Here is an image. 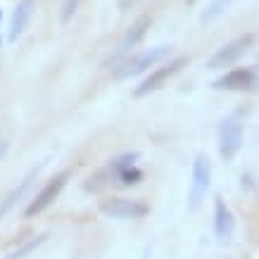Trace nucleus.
<instances>
[{
    "instance_id": "nucleus-1",
    "label": "nucleus",
    "mask_w": 259,
    "mask_h": 259,
    "mask_svg": "<svg viewBox=\"0 0 259 259\" xmlns=\"http://www.w3.org/2000/svg\"><path fill=\"white\" fill-rule=\"evenodd\" d=\"M209 186H212V162L209 157L200 152L193 162V181H190V190H188V209L190 212H197L200 204L204 202V197L209 193Z\"/></svg>"
},
{
    "instance_id": "nucleus-2",
    "label": "nucleus",
    "mask_w": 259,
    "mask_h": 259,
    "mask_svg": "<svg viewBox=\"0 0 259 259\" xmlns=\"http://www.w3.org/2000/svg\"><path fill=\"white\" fill-rule=\"evenodd\" d=\"M98 212L110 219H141L150 212V207L143 200L131 197H105L98 202Z\"/></svg>"
},
{
    "instance_id": "nucleus-3",
    "label": "nucleus",
    "mask_w": 259,
    "mask_h": 259,
    "mask_svg": "<svg viewBox=\"0 0 259 259\" xmlns=\"http://www.w3.org/2000/svg\"><path fill=\"white\" fill-rule=\"evenodd\" d=\"M254 46V33H243L238 38L228 40L226 46H221L207 62V69H226V67H233V64L240 60V57Z\"/></svg>"
},
{
    "instance_id": "nucleus-4",
    "label": "nucleus",
    "mask_w": 259,
    "mask_h": 259,
    "mask_svg": "<svg viewBox=\"0 0 259 259\" xmlns=\"http://www.w3.org/2000/svg\"><path fill=\"white\" fill-rule=\"evenodd\" d=\"M169 53H171V48H169V46L150 48V50L141 53V55L131 57V60H126L121 67H117V69H114V79H119V81L131 79V76H136V74L145 71L148 67H155L157 62H162L164 57H169Z\"/></svg>"
},
{
    "instance_id": "nucleus-5",
    "label": "nucleus",
    "mask_w": 259,
    "mask_h": 259,
    "mask_svg": "<svg viewBox=\"0 0 259 259\" xmlns=\"http://www.w3.org/2000/svg\"><path fill=\"white\" fill-rule=\"evenodd\" d=\"M69 179H71V169H64L62 174H57L55 179L48 181L46 186H43V190L33 197V202L24 209V217H26V219H33V217H38V214L46 212L48 207L60 197V193L64 190V186H67V181Z\"/></svg>"
},
{
    "instance_id": "nucleus-6",
    "label": "nucleus",
    "mask_w": 259,
    "mask_h": 259,
    "mask_svg": "<svg viewBox=\"0 0 259 259\" xmlns=\"http://www.w3.org/2000/svg\"><path fill=\"white\" fill-rule=\"evenodd\" d=\"M245 143V128L240 124V119L231 117V119H224L219 126V155L226 162L236 157L240 148Z\"/></svg>"
},
{
    "instance_id": "nucleus-7",
    "label": "nucleus",
    "mask_w": 259,
    "mask_h": 259,
    "mask_svg": "<svg viewBox=\"0 0 259 259\" xmlns=\"http://www.w3.org/2000/svg\"><path fill=\"white\" fill-rule=\"evenodd\" d=\"M188 64V57H174L169 64H162V67H157V69L150 74L148 79L143 81L141 86L134 91V95L136 98H145V95H150V93H155L157 88H162L164 86V81L166 79H171L174 74H179L183 67Z\"/></svg>"
},
{
    "instance_id": "nucleus-8",
    "label": "nucleus",
    "mask_w": 259,
    "mask_h": 259,
    "mask_svg": "<svg viewBox=\"0 0 259 259\" xmlns=\"http://www.w3.org/2000/svg\"><path fill=\"white\" fill-rule=\"evenodd\" d=\"M214 236L219 245H228L236 236V217L221 195L214 197Z\"/></svg>"
},
{
    "instance_id": "nucleus-9",
    "label": "nucleus",
    "mask_w": 259,
    "mask_h": 259,
    "mask_svg": "<svg viewBox=\"0 0 259 259\" xmlns=\"http://www.w3.org/2000/svg\"><path fill=\"white\" fill-rule=\"evenodd\" d=\"M257 86V74L252 67H240V69H231L226 71L224 76L212 83L214 91H238V93H245V91H252Z\"/></svg>"
},
{
    "instance_id": "nucleus-10",
    "label": "nucleus",
    "mask_w": 259,
    "mask_h": 259,
    "mask_svg": "<svg viewBox=\"0 0 259 259\" xmlns=\"http://www.w3.org/2000/svg\"><path fill=\"white\" fill-rule=\"evenodd\" d=\"M148 29H150V17H138V19L131 24V29L124 33V38L119 40L117 50L110 55V60H107V62H117L119 57H124L126 53H131V50H134V48L138 46L143 38H145Z\"/></svg>"
},
{
    "instance_id": "nucleus-11",
    "label": "nucleus",
    "mask_w": 259,
    "mask_h": 259,
    "mask_svg": "<svg viewBox=\"0 0 259 259\" xmlns=\"http://www.w3.org/2000/svg\"><path fill=\"white\" fill-rule=\"evenodd\" d=\"M33 12H36V0H19L17 3L15 12H12V19H10V40H17L24 33V29L29 26Z\"/></svg>"
},
{
    "instance_id": "nucleus-12",
    "label": "nucleus",
    "mask_w": 259,
    "mask_h": 259,
    "mask_svg": "<svg viewBox=\"0 0 259 259\" xmlns=\"http://www.w3.org/2000/svg\"><path fill=\"white\" fill-rule=\"evenodd\" d=\"M36 174H38V169L29 171V174H26V176L22 179V183H19L17 188H12V190L8 193V195H5V200L0 202V221L5 219V217H8V214L12 212V209H15V204L19 202V200H22L24 195H26V190L31 188V181L36 179Z\"/></svg>"
},
{
    "instance_id": "nucleus-13",
    "label": "nucleus",
    "mask_w": 259,
    "mask_h": 259,
    "mask_svg": "<svg viewBox=\"0 0 259 259\" xmlns=\"http://www.w3.org/2000/svg\"><path fill=\"white\" fill-rule=\"evenodd\" d=\"M231 3H233V0H212V3H209V8L204 10L202 22H214L217 17H221L228 8H231Z\"/></svg>"
},
{
    "instance_id": "nucleus-14",
    "label": "nucleus",
    "mask_w": 259,
    "mask_h": 259,
    "mask_svg": "<svg viewBox=\"0 0 259 259\" xmlns=\"http://www.w3.org/2000/svg\"><path fill=\"white\" fill-rule=\"evenodd\" d=\"M117 181L121 183V186H138L143 181V171L138 169V166H126V169H121L117 176Z\"/></svg>"
},
{
    "instance_id": "nucleus-15",
    "label": "nucleus",
    "mask_w": 259,
    "mask_h": 259,
    "mask_svg": "<svg viewBox=\"0 0 259 259\" xmlns=\"http://www.w3.org/2000/svg\"><path fill=\"white\" fill-rule=\"evenodd\" d=\"M46 238H48V236H36V238H31V240H29V243H24L22 247H19V250L10 252V254H8V257H5V259H24V257H26V254H31V252L36 250V247H38V245L43 243Z\"/></svg>"
},
{
    "instance_id": "nucleus-16",
    "label": "nucleus",
    "mask_w": 259,
    "mask_h": 259,
    "mask_svg": "<svg viewBox=\"0 0 259 259\" xmlns=\"http://www.w3.org/2000/svg\"><path fill=\"white\" fill-rule=\"evenodd\" d=\"M79 3H81V0H64V5H62V17H60V19H62V24H67L71 17H74V12L79 10Z\"/></svg>"
},
{
    "instance_id": "nucleus-17",
    "label": "nucleus",
    "mask_w": 259,
    "mask_h": 259,
    "mask_svg": "<svg viewBox=\"0 0 259 259\" xmlns=\"http://www.w3.org/2000/svg\"><path fill=\"white\" fill-rule=\"evenodd\" d=\"M5 152H8V143H5V141H0V159L5 157Z\"/></svg>"
},
{
    "instance_id": "nucleus-18",
    "label": "nucleus",
    "mask_w": 259,
    "mask_h": 259,
    "mask_svg": "<svg viewBox=\"0 0 259 259\" xmlns=\"http://www.w3.org/2000/svg\"><path fill=\"white\" fill-rule=\"evenodd\" d=\"M197 0H186V5H195Z\"/></svg>"
},
{
    "instance_id": "nucleus-19",
    "label": "nucleus",
    "mask_w": 259,
    "mask_h": 259,
    "mask_svg": "<svg viewBox=\"0 0 259 259\" xmlns=\"http://www.w3.org/2000/svg\"><path fill=\"white\" fill-rule=\"evenodd\" d=\"M0 22H3V10H0Z\"/></svg>"
}]
</instances>
